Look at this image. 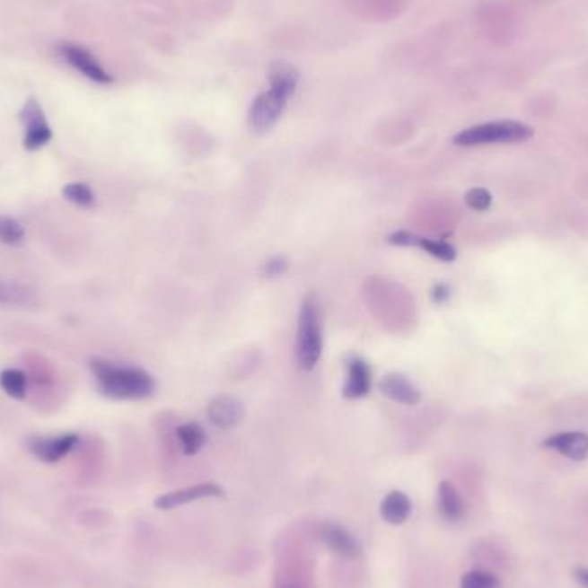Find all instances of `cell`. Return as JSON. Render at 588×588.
I'll use <instances>...</instances> for the list:
<instances>
[{
    "instance_id": "7402d4cb",
    "label": "cell",
    "mask_w": 588,
    "mask_h": 588,
    "mask_svg": "<svg viewBox=\"0 0 588 588\" xmlns=\"http://www.w3.org/2000/svg\"><path fill=\"white\" fill-rule=\"evenodd\" d=\"M418 248L426 250L428 255L444 260V262H452L456 259V248L446 243V241H437V240H428V238H418Z\"/></svg>"
},
{
    "instance_id": "52a82bcc",
    "label": "cell",
    "mask_w": 588,
    "mask_h": 588,
    "mask_svg": "<svg viewBox=\"0 0 588 588\" xmlns=\"http://www.w3.org/2000/svg\"><path fill=\"white\" fill-rule=\"evenodd\" d=\"M372 368L364 358L356 355H349L346 358V382L343 387V396L347 399H360L366 396L372 389Z\"/></svg>"
},
{
    "instance_id": "277c9868",
    "label": "cell",
    "mask_w": 588,
    "mask_h": 588,
    "mask_svg": "<svg viewBox=\"0 0 588 588\" xmlns=\"http://www.w3.org/2000/svg\"><path fill=\"white\" fill-rule=\"evenodd\" d=\"M287 101L289 99H285V95H281L274 90H267L260 95H257L248 110L250 127L259 135H264L267 131H270L281 119V116L285 114Z\"/></svg>"
},
{
    "instance_id": "7c38bea8",
    "label": "cell",
    "mask_w": 588,
    "mask_h": 588,
    "mask_svg": "<svg viewBox=\"0 0 588 588\" xmlns=\"http://www.w3.org/2000/svg\"><path fill=\"white\" fill-rule=\"evenodd\" d=\"M544 446L557 451L573 461H584L588 456V435L584 432H565L549 437Z\"/></svg>"
},
{
    "instance_id": "ac0fdd59",
    "label": "cell",
    "mask_w": 588,
    "mask_h": 588,
    "mask_svg": "<svg viewBox=\"0 0 588 588\" xmlns=\"http://www.w3.org/2000/svg\"><path fill=\"white\" fill-rule=\"evenodd\" d=\"M176 434H178L184 454H188V456H193L198 451H202V447L206 443V432L203 430L202 426L193 424V422L178 426Z\"/></svg>"
},
{
    "instance_id": "6da1fadb",
    "label": "cell",
    "mask_w": 588,
    "mask_h": 588,
    "mask_svg": "<svg viewBox=\"0 0 588 588\" xmlns=\"http://www.w3.org/2000/svg\"><path fill=\"white\" fill-rule=\"evenodd\" d=\"M90 370L101 396L109 399H146L157 391L155 379L136 366L116 365L103 358H93Z\"/></svg>"
},
{
    "instance_id": "5bb4252c",
    "label": "cell",
    "mask_w": 588,
    "mask_h": 588,
    "mask_svg": "<svg viewBox=\"0 0 588 588\" xmlns=\"http://www.w3.org/2000/svg\"><path fill=\"white\" fill-rule=\"evenodd\" d=\"M320 537L325 542V546L330 549L332 552L343 556V557H355L360 552V546L356 542V539L339 525H332L327 523L322 527Z\"/></svg>"
},
{
    "instance_id": "9a60e30c",
    "label": "cell",
    "mask_w": 588,
    "mask_h": 588,
    "mask_svg": "<svg viewBox=\"0 0 588 588\" xmlns=\"http://www.w3.org/2000/svg\"><path fill=\"white\" fill-rule=\"evenodd\" d=\"M413 505L401 490H392L381 503V516L391 525H403L411 514Z\"/></svg>"
},
{
    "instance_id": "44dd1931",
    "label": "cell",
    "mask_w": 588,
    "mask_h": 588,
    "mask_svg": "<svg viewBox=\"0 0 588 588\" xmlns=\"http://www.w3.org/2000/svg\"><path fill=\"white\" fill-rule=\"evenodd\" d=\"M24 227L14 217L0 215V243L18 246L24 241Z\"/></svg>"
},
{
    "instance_id": "ffe728a7",
    "label": "cell",
    "mask_w": 588,
    "mask_h": 588,
    "mask_svg": "<svg viewBox=\"0 0 588 588\" xmlns=\"http://www.w3.org/2000/svg\"><path fill=\"white\" fill-rule=\"evenodd\" d=\"M62 197L82 208H90L95 205V193L86 183L66 184L62 188Z\"/></svg>"
},
{
    "instance_id": "cb8c5ba5",
    "label": "cell",
    "mask_w": 588,
    "mask_h": 588,
    "mask_svg": "<svg viewBox=\"0 0 588 588\" xmlns=\"http://www.w3.org/2000/svg\"><path fill=\"white\" fill-rule=\"evenodd\" d=\"M465 202H467L470 208H473L477 212H484L492 205V197H490L487 189H484V188H473V189L468 191Z\"/></svg>"
},
{
    "instance_id": "d6986e66",
    "label": "cell",
    "mask_w": 588,
    "mask_h": 588,
    "mask_svg": "<svg viewBox=\"0 0 588 588\" xmlns=\"http://www.w3.org/2000/svg\"><path fill=\"white\" fill-rule=\"evenodd\" d=\"M0 387L13 399L22 401L26 398L28 377H26V373L22 370H18V368H5V370L0 372Z\"/></svg>"
},
{
    "instance_id": "ba28073f",
    "label": "cell",
    "mask_w": 588,
    "mask_h": 588,
    "mask_svg": "<svg viewBox=\"0 0 588 588\" xmlns=\"http://www.w3.org/2000/svg\"><path fill=\"white\" fill-rule=\"evenodd\" d=\"M62 56L69 62L76 71H80L88 80L101 83V84H110L114 82L112 76L103 69L101 62L97 61L86 48L78 45H62Z\"/></svg>"
},
{
    "instance_id": "d4e9b609",
    "label": "cell",
    "mask_w": 588,
    "mask_h": 588,
    "mask_svg": "<svg viewBox=\"0 0 588 588\" xmlns=\"http://www.w3.org/2000/svg\"><path fill=\"white\" fill-rule=\"evenodd\" d=\"M287 270L285 257H274L264 267V276L267 279H277Z\"/></svg>"
},
{
    "instance_id": "3957f363",
    "label": "cell",
    "mask_w": 588,
    "mask_h": 588,
    "mask_svg": "<svg viewBox=\"0 0 588 588\" xmlns=\"http://www.w3.org/2000/svg\"><path fill=\"white\" fill-rule=\"evenodd\" d=\"M533 136V129L518 121L484 122L463 129L454 136V145L458 146H480L494 143L527 142Z\"/></svg>"
},
{
    "instance_id": "e0dca14e",
    "label": "cell",
    "mask_w": 588,
    "mask_h": 588,
    "mask_svg": "<svg viewBox=\"0 0 588 588\" xmlns=\"http://www.w3.org/2000/svg\"><path fill=\"white\" fill-rule=\"evenodd\" d=\"M437 505L443 518L447 522H460L465 516V505L463 499L451 482H441L437 490Z\"/></svg>"
},
{
    "instance_id": "4316f807",
    "label": "cell",
    "mask_w": 588,
    "mask_h": 588,
    "mask_svg": "<svg viewBox=\"0 0 588 588\" xmlns=\"http://www.w3.org/2000/svg\"><path fill=\"white\" fill-rule=\"evenodd\" d=\"M432 298H434L437 303L446 302L447 298H449V287H447L446 285H435L434 291H432Z\"/></svg>"
},
{
    "instance_id": "4fadbf2b",
    "label": "cell",
    "mask_w": 588,
    "mask_h": 588,
    "mask_svg": "<svg viewBox=\"0 0 588 588\" xmlns=\"http://www.w3.org/2000/svg\"><path fill=\"white\" fill-rule=\"evenodd\" d=\"M268 82H270V90L285 95V99H291L296 93L300 73L289 62L276 61L268 69Z\"/></svg>"
},
{
    "instance_id": "603a6c76",
    "label": "cell",
    "mask_w": 588,
    "mask_h": 588,
    "mask_svg": "<svg viewBox=\"0 0 588 588\" xmlns=\"http://www.w3.org/2000/svg\"><path fill=\"white\" fill-rule=\"evenodd\" d=\"M461 588H499V580L488 571L473 569L463 576Z\"/></svg>"
},
{
    "instance_id": "9c48e42d",
    "label": "cell",
    "mask_w": 588,
    "mask_h": 588,
    "mask_svg": "<svg viewBox=\"0 0 588 588\" xmlns=\"http://www.w3.org/2000/svg\"><path fill=\"white\" fill-rule=\"evenodd\" d=\"M205 497H224L223 487L217 484H200V486H193V487L181 488V490L163 494L159 499H155L154 505L157 509L167 511V509H176V507L189 505L193 501L205 499Z\"/></svg>"
},
{
    "instance_id": "7a4b0ae2",
    "label": "cell",
    "mask_w": 588,
    "mask_h": 588,
    "mask_svg": "<svg viewBox=\"0 0 588 588\" xmlns=\"http://www.w3.org/2000/svg\"><path fill=\"white\" fill-rule=\"evenodd\" d=\"M322 317L320 303L315 294L304 298L300 320H298V341H296V360L298 366L310 372L313 370L322 356Z\"/></svg>"
},
{
    "instance_id": "30bf717a",
    "label": "cell",
    "mask_w": 588,
    "mask_h": 588,
    "mask_svg": "<svg viewBox=\"0 0 588 588\" xmlns=\"http://www.w3.org/2000/svg\"><path fill=\"white\" fill-rule=\"evenodd\" d=\"M210 422L223 430L238 426L244 418V406L233 396H217L206 408Z\"/></svg>"
},
{
    "instance_id": "484cf974",
    "label": "cell",
    "mask_w": 588,
    "mask_h": 588,
    "mask_svg": "<svg viewBox=\"0 0 588 588\" xmlns=\"http://www.w3.org/2000/svg\"><path fill=\"white\" fill-rule=\"evenodd\" d=\"M418 238L420 236H415V234H411L408 231H396L387 240H389V243L396 244V246H417Z\"/></svg>"
},
{
    "instance_id": "8fae6325",
    "label": "cell",
    "mask_w": 588,
    "mask_h": 588,
    "mask_svg": "<svg viewBox=\"0 0 588 588\" xmlns=\"http://www.w3.org/2000/svg\"><path fill=\"white\" fill-rule=\"evenodd\" d=\"M381 392L399 405H417L422 398L418 387L401 373H387L379 382Z\"/></svg>"
},
{
    "instance_id": "2e32d148",
    "label": "cell",
    "mask_w": 588,
    "mask_h": 588,
    "mask_svg": "<svg viewBox=\"0 0 588 588\" xmlns=\"http://www.w3.org/2000/svg\"><path fill=\"white\" fill-rule=\"evenodd\" d=\"M39 304L37 291L20 283L0 281V306L7 308H33Z\"/></svg>"
},
{
    "instance_id": "5b68a950",
    "label": "cell",
    "mask_w": 588,
    "mask_h": 588,
    "mask_svg": "<svg viewBox=\"0 0 588 588\" xmlns=\"http://www.w3.org/2000/svg\"><path fill=\"white\" fill-rule=\"evenodd\" d=\"M21 122L24 126V140L22 146L28 152H37L52 140V129L47 122V118L41 110V105L37 99H28L20 114Z\"/></svg>"
},
{
    "instance_id": "83f0119b",
    "label": "cell",
    "mask_w": 588,
    "mask_h": 588,
    "mask_svg": "<svg viewBox=\"0 0 588 588\" xmlns=\"http://www.w3.org/2000/svg\"><path fill=\"white\" fill-rule=\"evenodd\" d=\"M575 575H576V580H578L584 587L588 588V569H576Z\"/></svg>"
},
{
    "instance_id": "8992f818",
    "label": "cell",
    "mask_w": 588,
    "mask_h": 588,
    "mask_svg": "<svg viewBox=\"0 0 588 588\" xmlns=\"http://www.w3.org/2000/svg\"><path fill=\"white\" fill-rule=\"evenodd\" d=\"M80 437L76 434H62L57 437H30L28 449L43 463H59L75 447L78 446Z\"/></svg>"
}]
</instances>
